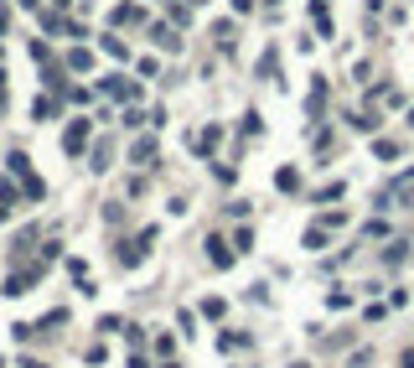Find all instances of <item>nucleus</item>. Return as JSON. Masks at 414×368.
<instances>
[{"label": "nucleus", "instance_id": "nucleus-1", "mask_svg": "<svg viewBox=\"0 0 414 368\" xmlns=\"http://www.w3.org/2000/svg\"><path fill=\"white\" fill-rule=\"evenodd\" d=\"M88 135H94V130H88V119H73V125H68V135H62V151H68V156H83Z\"/></svg>", "mask_w": 414, "mask_h": 368}, {"label": "nucleus", "instance_id": "nucleus-2", "mask_svg": "<svg viewBox=\"0 0 414 368\" xmlns=\"http://www.w3.org/2000/svg\"><path fill=\"white\" fill-rule=\"evenodd\" d=\"M36 275H42V265H31V270H16L11 280H5V296H26V291H31V280Z\"/></svg>", "mask_w": 414, "mask_h": 368}, {"label": "nucleus", "instance_id": "nucleus-3", "mask_svg": "<svg viewBox=\"0 0 414 368\" xmlns=\"http://www.w3.org/2000/svg\"><path fill=\"white\" fill-rule=\"evenodd\" d=\"M306 249H326V223H316V228L306 234Z\"/></svg>", "mask_w": 414, "mask_h": 368}, {"label": "nucleus", "instance_id": "nucleus-4", "mask_svg": "<svg viewBox=\"0 0 414 368\" xmlns=\"http://www.w3.org/2000/svg\"><path fill=\"white\" fill-rule=\"evenodd\" d=\"M274 187H280V192H296V187H300V177H296V171H290V167H285L280 177H274Z\"/></svg>", "mask_w": 414, "mask_h": 368}, {"label": "nucleus", "instance_id": "nucleus-5", "mask_svg": "<svg viewBox=\"0 0 414 368\" xmlns=\"http://www.w3.org/2000/svg\"><path fill=\"white\" fill-rule=\"evenodd\" d=\"M389 197H414V171H409V177H399V182H393V192H389Z\"/></svg>", "mask_w": 414, "mask_h": 368}, {"label": "nucleus", "instance_id": "nucleus-6", "mask_svg": "<svg viewBox=\"0 0 414 368\" xmlns=\"http://www.w3.org/2000/svg\"><path fill=\"white\" fill-rule=\"evenodd\" d=\"M207 244H213V249H207V254H213V265H228V260H233V254L223 249V238H207Z\"/></svg>", "mask_w": 414, "mask_h": 368}, {"label": "nucleus", "instance_id": "nucleus-7", "mask_svg": "<svg viewBox=\"0 0 414 368\" xmlns=\"http://www.w3.org/2000/svg\"><path fill=\"white\" fill-rule=\"evenodd\" d=\"M151 156H155V145H151V140L135 145V161H140V167H151Z\"/></svg>", "mask_w": 414, "mask_h": 368}, {"label": "nucleus", "instance_id": "nucleus-8", "mask_svg": "<svg viewBox=\"0 0 414 368\" xmlns=\"http://www.w3.org/2000/svg\"><path fill=\"white\" fill-rule=\"evenodd\" d=\"M21 368H47V363H36V358H26V363H21Z\"/></svg>", "mask_w": 414, "mask_h": 368}, {"label": "nucleus", "instance_id": "nucleus-9", "mask_svg": "<svg viewBox=\"0 0 414 368\" xmlns=\"http://www.w3.org/2000/svg\"><path fill=\"white\" fill-rule=\"evenodd\" d=\"M296 368H306V363H296Z\"/></svg>", "mask_w": 414, "mask_h": 368}]
</instances>
